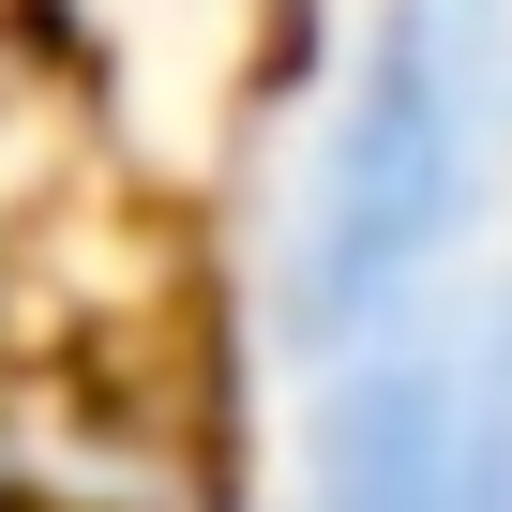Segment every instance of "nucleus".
Instances as JSON below:
<instances>
[{
  "mask_svg": "<svg viewBox=\"0 0 512 512\" xmlns=\"http://www.w3.org/2000/svg\"><path fill=\"white\" fill-rule=\"evenodd\" d=\"M317 512H512V287L392 302L332 347Z\"/></svg>",
  "mask_w": 512,
  "mask_h": 512,
  "instance_id": "nucleus-2",
  "label": "nucleus"
},
{
  "mask_svg": "<svg viewBox=\"0 0 512 512\" xmlns=\"http://www.w3.org/2000/svg\"><path fill=\"white\" fill-rule=\"evenodd\" d=\"M497 136H512V0H392L287 226V347L332 362L392 302H422V272L467 241L497 181Z\"/></svg>",
  "mask_w": 512,
  "mask_h": 512,
  "instance_id": "nucleus-1",
  "label": "nucleus"
}]
</instances>
